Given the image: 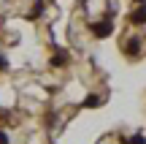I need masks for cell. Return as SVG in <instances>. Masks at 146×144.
Here are the masks:
<instances>
[{"instance_id":"3957f363","label":"cell","mask_w":146,"mask_h":144,"mask_svg":"<svg viewBox=\"0 0 146 144\" xmlns=\"http://www.w3.org/2000/svg\"><path fill=\"white\" fill-rule=\"evenodd\" d=\"M125 52L135 57V54L141 52V38H127V41H125Z\"/></svg>"},{"instance_id":"277c9868","label":"cell","mask_w":146,"mask_h":144,"mask_svg":"<svg viewBox=\"0 0 146 144\" xmlns=\"http://www.w3.org/2000/svg\"><path fill=\"white\" fill-rule=\"evenodd\" d=\"M65 63H70V54H68V52H57V54L52 57V65H54V68H62Z\"/></svg>"},{"instance_id":"ba28073f","label":"cell","mask_w":146,"mask_h":144,"mask_svg":"<svg viewBox=\"0 0 146 144\" xmlns=\"http://www.w3.org/2000/svg\"><path fill=\"white\" fill-rule=\"evenodd\" d=\"M0 71H8V57L5 54H0Z\"/></svg>"},{"instance_id":"6da1fadb","label":"cell","mask_w":146,"mask_h":144,"mask_svg":"<svg viewBox=\"0 0 146 144\" xmlns=\"http://www.w3.org/2000/svg\"><path fill=\"white\" fill-rule=\"evenodd\" d=\"M89 33H92L95 38H108L111 33H114V19L106 16V19H100V22H89Z\"/></svg>"},{"instance_id":"30bf717a","label":"cell","mask_w":146,"mask_h":144,"mask_svg":"<svg viewBox=\"0 0 146 144\" xmlns=\"http://www.w3.org/2000/svg\"><path fill=\"white\" fill-rule=\"evenodd\" d=\"M133 3H138V5H141V3H146V0H133Z\"/></svg>"},{"instance_id":"7a4b0ae2","label":"cell","mask_w":146,"mask_h":144,"mask_svg":"<svg viewBox=\"0 0 146 144\" xmlns=\"http://www.w3.org/2000/svg\"><path fill=\"white\" fill-rule=\"evenodd\" d=\"M130 25H146V3H141L135 11H130Z\"/></svg>"},{"instance_id":"9c48e42d","label":"cell","mask_w":146,"mask_h":144,"mask_svg":"<svg viewBox=\"0 0 146 144\" xmlns=\"http://www.w3.org/2000/svg\"><path fill=\"white\" fill-rule=\"evenodd\" d=\"M0 144H8V133L5 131H0Z\"/></svg>"},{"instance_id":"52a82bcc","label":"cell","mask_w":146,"mask_h":144,"mask_svg":"<svg viewBox=\"0 0 146 144\" xmlns=\"http://www.w3.org/2000/svg\"><path fill=\"white\" fill-rule=\"evenodd\" d=\"M125 144H146V136H141V133H135L133 139H127Z\"/></svg>"},{"instance_id":"8992f818","label":"cell","mask_w":146,"mask_h":144,"mask_svg":"<svg viewBox=\"0 0 146 144\" xmlns=\"http://www.w3.org/2000/svg\"><path fill=\"white\" fill-rule=\"evenodd\" d=\"M41 14H43V0H35V5H33V11H30L27 19H38Z\"/></svg>"},{"instance_id":"5b68a950","label":"cell","mask_w":146,"mask_h":144,"mask_svg":"<svg viewBox=\"0 0 146 144\" xmlns=\"http://www.w3.org/2000/svg\"><path fill=\"white\" fill-rule=\"evenodd\" d=\"M100 103H103V98H98V95H87L84 98V109H98Z\"/></svg>"}]
</instances>
